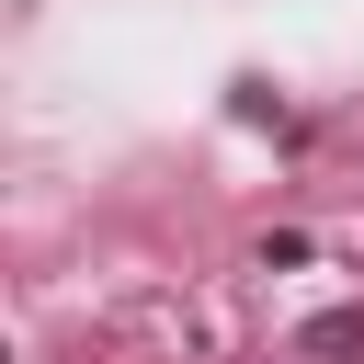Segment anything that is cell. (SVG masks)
Segmentation results:
<instances>
[{"label":"cell","instance_id":"1","mask_svg":"<svg viewBox=\"0 0 364 364\" xmlns=\"http://www.w3.org/2000/svg\"><path fill=\"white\" fill-rule=\"evenodd\" d=\"M296 353H318V364H364V307H318V318L296 330Z\"/></svg>","mask_w":364,"mask_h":364}]
</instances>
